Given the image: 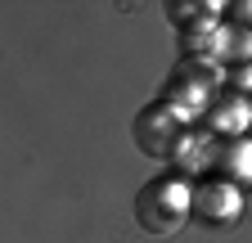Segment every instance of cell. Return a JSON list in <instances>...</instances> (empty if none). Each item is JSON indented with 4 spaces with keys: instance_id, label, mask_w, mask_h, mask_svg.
<instances>
[{
    "instance_id": "cell-1",
    "label": "cell",
    "mask_w": 252,
    "mask_h": 243,
    "mask_svg": "<svg viewBox=\"0 0 252 243\" xmlns=\"http://www.w3.org/2000/svg\"><path fill=\"white\" fill-rule=\"evenodd\" d=\"M194 216V189H185L180 180H153L135 194V221L149 234H176Z\"/></svg>"
},
{
    "instance_id": "cell-2",
    "label": "cell",
    "mask_w": 252,
    "mask_h": 243,
    "mask_svg": "<svg viewBox=\"0 0 252 243\" xmlns=\"http://www.w3.org/2000/svg\"><path fill=\"white\" fill-rule=\"evenodd\" d=\"M180 135H185V122L171 104H149L140 108L135 117V144L144 149L149 158H171L180 149Z\"/></svg>"
},
{
    "instance_id": "cell-3",
    "label": "cell",
    "mask_w": 252,
    "mask_h": 243,
    "mask_svg": "<svg viewBox=\"0 0 252 243\" xmlns=\"http://www.w3.org/2000/svg\"><path fill=\"white\" fill-rule=\"evenodd\" d=\"M234 212H239V194H234L230 180L207 176V180H198V185H194V216H198V221L216 225V221H230Z\"/></svg>"
},
{
    "instance_id": "cell-4",
    "label": "cell",
    "mask_w": 252,
    "mask_h": 243,
    "mask_svg": "<svg viewBox=\"0 0 252 243\" xmlns=\"http://www.w3.org/2000/svg\"><path fill=\"white\" fill-rule=\"evenodd\" d=\"M230 14L239 18V27H252V0H239V5H230Z\"/></svg>"
},
{
    "instance_id": "cell-5",
    "label": "cell",
    "mask_w": 252,
    "mask_h": 243,
    "mask_svg": "<svg viewBox=\"0 0 252 243\" xmlns=\"http://www.w3.org/2000/svg\"><path fill=\"white\" fill-rule=\"evenodd\" d=\"M234 86H243V95L252 99V68H239L234 72Z\"/></svg>"
}]
</instances>
